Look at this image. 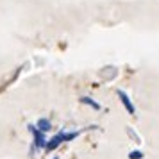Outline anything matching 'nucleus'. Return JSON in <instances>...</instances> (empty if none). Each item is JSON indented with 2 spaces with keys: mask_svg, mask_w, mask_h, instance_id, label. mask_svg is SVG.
<instances>
[{
  "mask_svg": "<svg viewBox=\"0 0 159 159\" xmlns=\"http://www.w3.org/2000/svg\"><path fill=\"white\" fill-rule=\"evenodd\" d=\"M27 129H29V132L34 136V145H36V148H43V147H47V138H45V132L38 125H27Z\"/></svg>",
  "mask_w": 159,
  "mask_h": 159,
  "instance_id": "2",
  "label": "nucleus"
},
{
  "mask_svg": "<svg viewBox=\"0 0 159 159\" xmlns=\"http://www.w3.org/2000/svg\"><path fill=\"white\" fill-rule=\"evenodd\" d=\"M80 102H82V104H86V106H91V107L97 109V111L100 109V104H98V102H95L93 98H89V97H80Z\"/></svg>",
  "mask_w": 159,
  "mask_h": 159,
  "instance_id": "4",
  "label": "nucleus"
},
{
  "mask_svg": "<svg viewBox=\"0 0 159 159\" xmlns=\"http://www.w3.org/2000/svg\"><path fill=\"white\" fill-rule=\"evenodd\" d=\"M80 134V130H77V132H65V130H61V132H57L54 138H50L48 141H47V150L52 152V150H56L61 143H66V141H72V139H75V138Z\"/></svg>",
  "mask_w": 159,
  "mask_h": 159,
  "instance_id": "1",
  "label": "nucleus"
},
{
  "mask_svg": "<svg viewBox=\"0 0 159 159\" xmlns=\"http://www.w3.org/2000/svg\"><path fill=\"white\" fill-rule=\"evenodd\" d=\"M54 159H59V157H54Z\"/></svg>",
  "mask_w": 159,
  "mask_h": 159,
  "instance_id": "7",
  "label": "nucleus"
},
{
  "mask_svg": "<svg viewBox=\"0 0 159 159\" xmlns=\"http://www.w3.org/2000/svg\"><path fill=\"white\" fill-rule=\"evenodd\" d=\"M118 97H120V100H122L123 107L127 109V113H129V115H134V113H136V109H134V104L130 102L129 95L125 93V91H118Z\"/></svg>",
  "mask_w": 159,
  "mask_h": 159,
  "instance_id": "3",
  "label": "nucleus"
},
{
  "mask_svg": "<svg viewBox=\"0 0 159 159\" xmlns=\"http://www.w3.org/2000/svg\"><path fill=\"white\" fill-rule=\"evenodd\" d=\"M129 159H143V154H141V152H130L129 154Z\"/></svg>",
  "mask_w": 159,
  "mask_h": 159,
  "instance_id": "6",
  "label": "nucleus"
},
{
  "mask_svg": "<svg viewBox=\"0 0 159 159\" xmlns=\"http://www.w3.org/2000/svg\"><path fill=\"white\" fill-rule=\"evenodd\" d=\"M36 125H38V127H39L41 130H43V132H47V130H50V129H52V123L48 122V120H45V118H41V120H39Z\"/></svg>",
  "mask_w": 159,
  "mask_h": 159,
  "instance_id": "5",
  "label": "nucleus"
}]
</instances>
